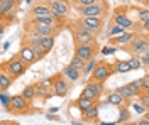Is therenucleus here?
I'll return each mask as SVG.
<instances>
[{
    "label": "nucleus",
    "instance_id": "5701e85b",
    "mask_svg": "<svg viewBox=\"0 0 149 125\" xmlns=\"http://www.w3.org/2000/svg\"><path fill=\"white\" fill-rule=\"evenodd\" d=\"M14 79H15V78L10 76L5 69H2V68H0V91H7V90L12 86Z\"/></svg>",
    "mask_w": 149,
    "mask_h": 125
},
{
    "label": "nucleus",
    "instance_id": "aec40b11",
    "mask_svg": "<svg viewBox=\"0 0 149 125\" xmlns=\"http://www.w3.org/2000/svg\"><path fill=\"white\" fill-rule=\"evenodd\" d=\"M98 103H93L90 108H86L85 112H81V117H83V122H97L98 120Z\"/></svg>",
    "mask_w": 149,
    "mask_h": 125
},
{
    "label": "nucleus",
    "instance_id": "c03bdc74",
    "mask_svg": "<svg viewBox=\"0 0 149 125\" xmlns=\"http://www.w3.org/2000/svg\"><path fill=\"white\" fill-rule=\"evenodd\" d=\"M141 24H142V29L146 30V32H149V19L144 20V22H141Z\"/></svg>",
    "mask_w": 149,
    "mask_h": 125
},
{
    "label": "nucleus",
    "instance_id": "f03ea898",
    "mask_svg": "<svg viewBox=\"0 0 149 125\" xmlns=\"http://www.w3.org/2000/svg\"><path fill=\"white\" fill-rule=\"evenodd\" d=\"M113 73H115V69H113V63L110 64V63H107V61H102V63H98L97 68L93 69L90 79H95V81H102V83H105V81L113 75Z\"/></svg>",
    "mask_w": 149,
    "mask_h": 125
},
{
    "label": "nucleus",
    "instance_id": "c9c22d12",
    "mask_svg": "<svg viewBox=\"0 0 149 125\" xmlns=\"http://www.w3.org/2000/svg\"><path fill=\"white\" fill-rule=\"evenodd\" d=\"M129 64H130V69H139L141 66H144L142 61H141V58H136L134 54H132V58L129 59Z\"/></svg>",
    "mask_w": 149,
    "mask_h": 125
},
{
    "label": "nucleus",
    "instance_id": "72a5a7b5",
    "mask_svg": "<svg viewBox=\"0 0 149 125\" xmlns=\"http://www.w3.org/2000/svg\"><path fill=\"white\" fill-rule=\"evenodd\" d=\"M34 48V52H36V58L37 59H42L47 54V51L42 48V44H37V46H32Z\"/></svg>",
    "mask_w": 149,
    "mask_h": 125
},
{
    "label": "nucleus",
    "instance_id": "09e8293b",
    "mask_svg": "<svg viewBox=\"0 0 149 125\" xmlns=\"http://www.w3.org/2000/svg\"><path fill=\"white\" fill-rule=\"evenodd\" d=\"M71 124H73V125H81L83 122H78V120H71Z\"/></svg>",
    "mask_w": 149,
    "mask_h": 125
},
{
    "label": "nucleus",
    "instance_id": "49530a36",
    "mask_svg": "<svg viewBox=\"0 0 149 125\" xmlns=\"http://www.w3.org/2000/svg\"><path fill=\"white\" fill-rule=\"evenodd\" d=\"M46 118H47V120H56V117L53 115V113H47V115H46Z\"/></svg>",
    "mask_w": 149,
    "mask_h": 125
},
{
    "label": "nucleus",
    "instance_id": "4c0bfd02",
    "mask_svg": "<svg viewBox=\"0 0 149 125\" xmlns=\"http://www.w3.org/2000/svg\"><path fill=\"white\" fill-rule=\"evenodd\" d=\"M122 32H125V29L122 27V26H117V24H113L112 26V29H110V32H109V36H119V34H122Z\"/></svg>",
    "mask_w": 149,
    "mask_h": 125
},
{
    "label": "nucleus",
    "instance_id": "b1692460",
    "mask_svg": "<svg viewBox=\"0 0 149 125\" xmlns=\"http://www.w3.org/2000/svg\"><path fill=\"white\" fill-rule=\"evenodd\" d=\"M29 24H37V26H47V27H54L56 22L53 17H32L29 20Z\"/></svg>",
    "mask_w": 149,
    "mask_h": 125
},
{
    "label": "nucleus",
    "instance_id": "20e7f679",
    "mask_svg": "<svg viewBox=\"0 0 149 125\" xmlns=\"http://www.w3.org/2000/svg\"><path fill=\"white\" fill-rule=\"evenodd\" d=\"M29 102L26 96L22 95H14L12 96V103H10V112L15 113V115H22V113H27L29 112Z\"/></svg>",
    "mask_w": 149,
    "mask_h": 125
},
{
    "label": "nucleus",
    "instance_id": "f8f14e48",
    "mask_svg": "<svg viewBox=\"0 0 149 125\" xmlns=\"http://www.w3.org/2000/svg\"><path fill=\"white\" fill-rule=\"evenodd\" d=\"M47 5L51 7V10L54 14L61 15V17H66L70 14V9H71L68 0H47Z\"/></svg>",
    "mask_w": 149,
    "mask_h": 125
},
{
    "label": "nucleus",
    "instance_id": "7ed1b4c3",
    "mask_svg": "<svg viewBox=\"0 0 149 125\" xmlns=\"http://www.w3.org/2000/svg\"><path fill=\"white\" fill-rule=\"evenodd\" d=\"M76 24L83 29L90 30L93 36H97V34H100V30L103 27V19L102 17H81Z\"/></svg>",
    "mask_w": 149,
    "mask_h": 125
},
{
    "label": "nucleus",
    "instance_id": "9b49d317",
    "mask_svg": "<svg viewBox=\"0 0 149 125\" xmlns=\"http://www.w3.org/2000/svg\"><path fill=\"white\" fill-rule=\"evenodd\" d=\"M127 48H129V51L132 52V54H144L146 51H149V41L146 37L136 36Z\"/></svg>",
    "mask_w": 149,
    "mask_h": 125
},
{
    "label": "nucleus",
    "instance_id": "423d86ee",
    "mask_svg": "<svg viewBox=\"0 0 149 125\" xmlns=\"http://www.w3.org/2000/svg\"><path fill=\"white\" fill-rule=\"evenodd\" d=\"M98 52V48H97V42H88V44H80L74 48V54L83 58L85 61H90L92 58H95V54Z\"/></svg>",
    "mask_w": 149,
    "mask_h": 125
},
{
    "label": "nucleus",
    "instance_id": "cd10ccee",
    "mask_svg": "<svg viewBox=\"0 0 149 125\" xmlns=\"http://www.w3.org/2000/svg\"><path fill=\"white\" fill-rule=\"evenodd\" d=\"M41 44H42V48L46 49L47 52L53 49L54 46V34H49V36H42V41H41Z\"/></svg>",
    "mask_w": 149,
    "mask_h": 125
},
{
    "label": "nucleus",
    "instance_id": "8fccbe9b",
    "mask_svg": "<svg viewBox=\"0 0 149 125\" xmlns=\"http://www.w3.org/2000/svg\"><path fill=\"white\" fill-rule=\"evenodd\" d=\"M146 118L149 120V110H146Z\"/></svg>",
    "mask_w": 149,
    "mask_h": 125
},
{
    "label": "nucleus",
    "instance_id": "a878e982",
    "mask_svg": "<svg viewBox=\"0 0 149 125\" xmlns=\"http://www.w3.org/2000/svg\"><path fill=\"white\" fill-rule=\"evenodd\" d=\"M22 95L26 96L29 102H32L37 96V85H27V86L22 90Z\"/></svg>",
    "mask_w": 149,
    "mask_h": 125
},
{
    "label": "nucleus",
    "instance_id": "0eeeda50",
    "mask_svg": "<svg viewBox=\"0 0 149 125\" xmlns=\"http://www.w3.org/2000/svg\"><path fill=\"white\" fill-rule=\"evenodd\" d=\"M76 24V22H74ZM73 37H74V44L80 46V44H88V42H95V36H93L90 30L83 29L76 24V27L73 29Z\"/></svg>",
    "mask_w": 149,
    "mask_h": 125
},
{
    "label": "nucleus",
    "instance_id": "2f4dec72",
    "mask_svg": "<svg viewBox=\"0 0 149 125\" xmlns=\"http://www.w3.org/2000/svg\"><path fill=\"white\" fill-rule=\"evenodd\" d=\"M70 64L74 66V68H78V69H81V73H83V68H85V64H86V61H85L83 58H80V56L74 54L73 58H71V61H70Z\"/></svg>",
    "mask_w": 149,
    "mask_h": 125
},
{
    "label": "nucleus",
    "instance_id": "f704fd0d",
    "mask_svg": "<svg viewBox=\"0 0 149 125\" xmlns=\"http://www.w3.org/2000/svg\"><path fill=\"white\" fill-rule=\"evenodd\" d=\"M139 103L144 106L146 110H149V93L148 91H142L139 95Z\"/></svg>",
    "mask_w": 149,
    "mask_h": 125
},
{
    "label": "nucleus",
    "instance_id": "3c124183",
    "mask_svg": "<svg viewBox=\"0 0 149 125\" xmlns=\"http://www.w3.org/2000/svg\"><path fill=\"white\" fill-rule=\"evenodd\" d=\"M14 2H15V3H17V5H19V3H20V2H22V0H14Z\"/></svg>",
    "mask_w": 149,
    "mask_h": 125
},
{
    "label": "nucleus",
    "instance_id": "de8ad7c7",
    "mask_svg": "<svg viewBox=\"0 0 149 125\" xmlns=\"http://www.w3.org/2000/svg\"><path fill=\"white\" fill-rule=\"evenodd\" d=\"M9 46H10L9 42H3V46H2V48H3V51H7V49H9Z\"/></svg>",
    "mask_w": 149,
    "mask_h": 125
},
{
    "label": "nucleus",
    "instance_id": "f257e3e1",
    "mask_svg": "<svg viewBox=\"0 0 149 125\" xmlns=\"http://www.w3.org/2000/svg\"><path fill=\"white\" fill-rule=\"evenodd\" d=\"M27 68L29 66L20 58H19V56H12L7 63H3V64H2V69H5L10 76H14V78L22 76V75L26 73V69H27Z\"/></svg>",
    "mask_w": 149,
    "mask_h": 125
},
{
    "label": "nucleus",
    "instance_id": "e433bc0d",
    "mask_svg": "<svg viewBox=\"0 0 149 125\" xmlns=\"http://www.w3.org/2000/svg\"><path fill=\"white\" fill-rule=\"evenodd\" d=\"M137 19H139V22L148 20L149 19V9H137Z\"/></svg>",
    "mask_w": 149,
    "mask_h": 125
},
{
    "label": "nucleus",
    "instance_id": "2eb2a0df",
    "mask_svg": "<svg viewBox=\"0 0 149 125\" xmlns=\"http://www.w3.org/2000/svg\"><path fill=\"white\" fill-rule=\"evenodd\" d=\"M136 37L132 32H122L119 36H113L112 37V42L117 46V48H127L130 42H132V39Z\"/></svg>",
    "mask_w": 149,
    "mask_h": 125
},
{
    "label": "nucleus",
    "instance_id": "c756f323",
    "mask_svg": "<svg viewBox=\"0 0 149 125\" xmlns=\"http://www.w3.org/2000/svg\"><path fill=\"white\" fill-rule=\"evenodd\" d=\"M130 118V112H129V108L124 105L120 106V112H119V118H117V122L115 124H124V122H127Z\"/></svg>",
    "mask_w": 149,
    "mask_h": 125
},
{
    "label": "nucleus",
    "instance_id": "864d4df0",
    "mask_svg": "<svg viewBox=\"0 0 149 125\" xmlns=\"http://www.w3.org/2000/svg\"><path fill=\"white\" fill-rule=\"evenodd\" d=\"M144 91H148V93H149V88H148V90H144Z\"/></svg>",
    "mask_w": 149,
    "mask_h": 125
},
{
    "label": "nucleus",
    "instance_id": "a211bd4d",
    "mask_svg": "<svg viewBox=\"0 0 149 125\" xmlns=\"http://www.w3.org/2000/svg\"><path fill=\"white\" fill-rule=\"evenodd\" d=\"M107 103L112 105V106H119V108H120V106H124L127 103V100L120 95L119 90H115V91H110V93L107 95Z\"/></svg>",
    "mask_w": 149,
    "mask_h": 125
},
{
    "label": "nucleus",
    "instance_id": "7c9ffc66",
    "mask_svg": "<svg viewBox=\"0 0 149 125\" xmlns=\"http://www.w3.org/2000/svg\"><path fill=\"white\" fill-rule=\"evenodd\" d=\"M127 86L132 90V93L136 96H139L144 90H142V85H141V79H137V81H130V83H127Z\"/></svg>",
    "mask_w": 149,
    "mask_h": 125
},
{
    "label": "nucleus",
    "instance_id": "6e6552de",
    "mask_svg": "<svg viewBox=\"0 0 149 125\" xmlns=\"http://www.w3.org/2000/svg\"><path fill=\"white\" fill-rule=\"evenodd\" d=\"M53 86H54V95L56 96H66L70 93V85H68V79L61 75H54L53 76Z\"/></svg>",
    "mask_w": 149,
    "mask_h": 125
},
{
    "label": "nucleus",
    "instance_id": "4468645a",
    "mask_svg": "<svg viewBox=\"0 0 149 125\" xmlns=\"http://www.w3.org/2000/svg\"><path fill=\"white\" fill-rule=\"evenodd\" d=\"M54 93V86H53V78H47V79H42L37 83V95L42 96V98H47L49 95Z\"/></svg>",
    "mask_w": 149,
    "mask_h": 125
},
{
    "label": "nucleus",
    "instance_id": "393cba45",
    "mask_svg": "<svg viewBox=\"0 0 149 125\" xmlns=\"http://www.w3.org/2000/svg\"><path fill=\"white\" fill-rule=\"evenodd\" d=\"M113 69H115V73L124 75V73H129L130 71V64H129V61H122V59H119V61L113 63Z\"/></svg>",
    "mask_w": 149,
    "mask_h": 125
},
{
    "label": "nucleus",
    "instance_id": "58836bf2",
    "mask_svg": "<svg viewBox=\"0 0 149 125\" xmlns=\"http://www.w3.org/2000/svg\"><path fill=\"white\" fill-rule=\"evenodd\" d=\"M103 0H76L78 7H86V5H93V3H102Z\"/></svg>",
    "mask_w": 149,
    "mask_h": 125
},
{
    "label": "nucleus",
    "instance_id": "f3484780",
    "mask_svg": "<svg viewBox=\"0 0 149 125\" xmlns=\"http://www.w3.org/2000/svg\"><path fill=\"white\" fill-rule=\"evenodd\" d=\"M93 103H97V100H93V98H90V96H86V95L81 93V95L73 102V106H76L80 112H85V110H86V108H90Z\"/></svg>",
    "mask_w": 149,
    "mask_h": 125
},
{
    "label": "nucleus",
    "instance_id": "a18cd8bd",
    "mask_svg": "<svg viewBox=\"0 0 149 125\" xmlns=\"http://www.w3.org/2000/svg\"><path fill=\"white\" fill-rule=\"evenodd\" d=\"M136 125H149V120H148V118H146V120H137Z\"/></svg>",
    "mask_w": 149,
    "mask_h": 125
},
{
    "label": "nucleus",
    "instance_id": "9d476101",
    "mask_svg": "<svg viewBox=\"0 0 149 125\" xmlns=\"http://www.w3.org/2000/svg\"><path fill=\"white\" fill-rule=\"evenodd\" d=\"M102 93H103V83L102 81H95V79H90L83 90V95L90 96L93 100H98L102 96Z\"/></svg>",
    "mask_w": 149,
    "mask_h": 125
},
{
    "label": "nucleus",
    "instance_id": "4be33fe9",
    "mask_svg": "<svg viewBox=\"0 0 149 125\" xmlns=\"http://www.w3.org/2000/svg\"><path fill=\"white\" fill-rule=\"evenodd\" d=\"M29 32H31V34H37V36H49V34H54V27L29 24Z\"/></svg>",
    "mask_w": 149,
    "mask_h": 125
},
{
    "label": "nucleus",
    "instance_id": "37998d69",
    "mask_svg": "<svg viewBox=\"0 0 149 125\" xmlns=\"http://www.w3.org/2000/svg\"><path fill=\"white\" fill-rule=\"evenodd\" d=\"M134 110H136L137 113H144V112H146V108L141 105V103H134Z\"/></svg>",
    "mask_w": 149,
    "mask_h": 125
},
{
    "label": "nucleus",
    "instance_id": "39448f33",
    "mask_svg": "<svg viewBox=\"0 0 149 125\" xmlns=\"http://www.w3.org/2000/svg\"><path fill=\"white\" fill-rule=\"evenodd\" d=\"M78 12L81 14V17H103L107 5L105 2L102 3H93V5H86V7H78Z\"/></svg>",
    "mask_w": 149,
    "mask_h": 125
},
{
    "label": "nucleus",
    "instance_id": "1a4fd4ad",
    "mask_svg": "<svg viewBox=\"0 0 149 125\" xmlns=\"http://www.w3.org/2000/svg\"><path fill=\"white\" fill-rule=\"evenodd\" d=\"M17 10V3L14 0H0V15L3 22L5 20H12Z\"/></svg>",
    "mask_w": 149,
    "mask_h": 125
},
{
    "label": "nucleus",
    "instance_id": "6ab92c4d",
    "mask_svg": "<svg viewBox=\"0 0 149 125\" xmlns=\"http://www.w3.org/2000/svg\"><path fill=\"white\" fill-rule=\"evenodd\" d=\"M63 76L68 79V81H71V83H74V81H78L80 79V75H81V69H78V68L71 66V64H68V66L63 68Z\"/></svg>",
    "mask_w": 149,
    "mask_h": 125
},
{
    "label": "nucleus",
    "instance_id": "dca6fc26",
    "mask_svg": "<svg viewBox=\"0 0 149 125\" xmlns=\"http://www.w3.org/2000/svg\"><path fill=\"white\" fill-rule=\"evenodd\" d=\"M113 24H117V26H122L124 29H130L132 26H134V22L125 15V12L124 10H117L115 14H113Z\"/></svg>",
    "mask_w": 149,
    "mask_h": 125
},
{
    "label": "nucleus",
    "instance_id": "412c9836",
    "mask_svg": "<svg viewBox=\"0 0 149 125\" xmlns=\"http://www.w3.org/2000/svg\"><path fill=\"white\" fill-rule=\"evenodd\" d=\"M31 14H32V17H51V7L47 5V2H44V3L34 5Z\"/></svg>",
    "mask_w": 149,
    "mask_h": 125
},
{
    "label": "nucleus",
    "instance_id": "a19ab883",
    "mask_svg": "<svg viewBox=\"0 0 149 125\" xmlns=\"http://www.w3.org/2000/svg\"><path fill=\"white\" fill-rule=\"evenodd\" d=\"M141 85H142V90H148L149 88V75L141 78Z\"/></svg>",
    "mask_w": 149,
    "mask_h": 125
},
{
    "label": "nucleus",
    "instance_id": "79ce46f5",
    "mask_svg": "<svg viewBox=\"0 0 149 125\" xmlns=\"http://www.w3.org/2000/svg\"><path fill=\"white\" fill-rule=\"evenodd\" d=\"M141 61L144 66H149V51H146L144 54H141Z\"/></svg>",
    "mask_w": 149,
    "mask_h": 125
},
{
    "label": "nucleus",
    "instance_id": "5fc2aeb1",
    "mask_svg": "<svg viewBox=\"0 0 149 125\" xmlns=\"http://www.w3.org/2000/svg\"><path fill=\"white\" fill-rule=\"evenodd\" d=\"M139 2H144V0H139Z\"/></svg>",
    "mask_w": 149,
    "mask_h": 125
},
{
    "label": "nucleus",
    "instance_id": "ddd939ff",
    "mask_svg": "<svg viewBox=\"0 0 149 125\" xmlns=\"http://www.w3.org/2000/svg\"><path fill=\"white\" fill-rule=\"evenodd\" d=\"M17 56L22 59V61H24L27 66H29V64H32V63L37 59V58H36V52H34V48H32L29 42H26V44H22V46H20V49H19V52H17Z\"/></svg>",
    "mask_w": 149,
    "mask_h": 125
},
{
    "label": "nucleus",
    "instance_id": "ea45409f",
    "mask_svg": "<svg viewBox=\"0 0 149 125\" xmlns=\"http://www.w3.org/2000/svg\"><path fill=\"white\" fill-rule=\"evenodd\" d=\"M115 51H117V46H115V48H110V46L107 48V46H105V48H102V51H100V52H102V54H105V56H110V54H113Z\"/></svg>",
    "mask_w": 149,
    "mask_h": 125
},
{
    "label": "nucleus",
    "instance_id": "bb28decb",
    "mask_svg": "<svg viewBox=\"0 0 149 125\" xmlns=\"http://www.w3.org/2000/svg\"><path fill=\"white\" fill-rule=\"evenodd\" d=\"M0 103H2V108L10 112V103H12V96L7 95V91H0Z\"/></svg>",
    "mask_w": 149,
    "mask_h": 125
},
{
    "label": "nucleus",
    "instance_id": "603ef678",
    "mask_svg": "<svg viewBox=\"0 0 149 125\" xmlns=\"http://www.w3.org/2000/svg\"><path fill=\"white\" fill-rule=\"evenodd\" d=\"M26 3H32V0H26Z\"/></svg>",
    "mask_w": 149,
    "mask_h": 125
},
{
    "label": "nucleus",
    "instance_id": "473e14b6",
    "mask_svg": "<svg viewBox=\"0 0 149 125\" xmlns=\"http://www.w3.org/2000/svg\"><path fill=\"white\" fill-rule=\"evenodd\" d=\"M117 90H119V91H120V95L124 96V98H125V100H127V102H130V100H132V98H134V93H132V90H130L129 86H127V85H124V86H120V88H117Z\"/></svg>",
    "mask_w": 149,
    "mask_h": 125
},
{
    "label": "nucleus",
    "instance_id": "c85d7f7f",
    "mask_svg": "<svg viewBox=\"0 0 149 125\" xmlns=\"http://www.w3.org/2000/svg\"><path fill=\"white\" fill-rule=\"evenodd\" d=\"M97 64H98V61H97L95 58H92L90 61H86V64H85V68H83L85 76H92V73H93V69L97 68Z\"/></svg>",
    "mask_w": 149,
    "mask_h": 125
}]
</instances>
